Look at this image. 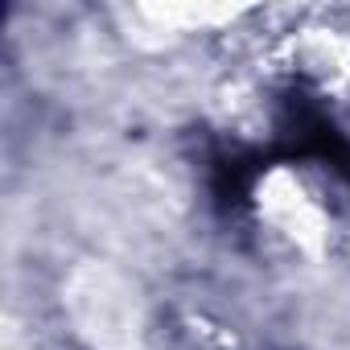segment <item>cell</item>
Returning <instances> with one entry per match:
<instances>
[{"instance_id":"obj_1","label":"cell","mask_w":350,"mask_h":350,"mask_svg":"<svg viewBox=\"0 0 350 350\" xmlns=\"http://www.w3.org/2000/svg\"><path fill=\"white\" fill-rule=\"evenodd\" d=\"M272 157L276 161H317V165L334 169L342 182H350V140L321 111V103L309 99L305 91H288L284 95L280 120H276Z\"/></svg>"},{"instance_id":"obj_2","label":"cell","mask_w":350,"mask_h":350,"mask_svg":"<svg viewBox=\"0 0 350 350\" xmlns=\"http://www.w3.org/2000/svg\"><path fill=\"white\" fill-rule=\"evenodd\" d=\"M272 152H256V148H227L211 161V194L223 211H243L252 206L256 182L268 169Z\"/></svg>"}]
</instances>
